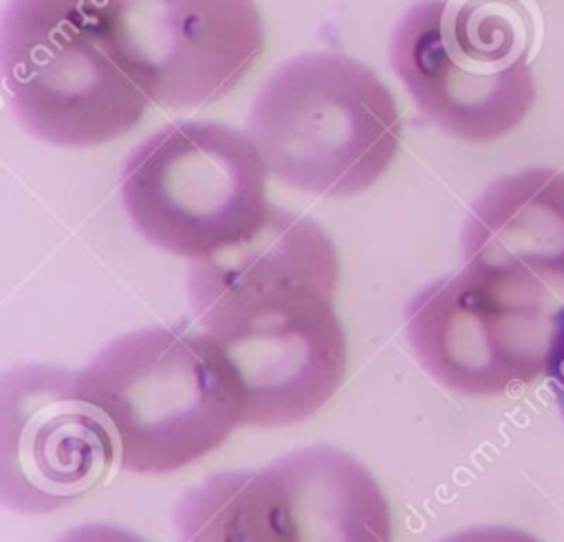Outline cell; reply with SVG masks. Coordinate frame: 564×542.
<instances>
[{
	"mask_svg": "<svg viewBox=\"0 0 564 542\" xmlns=\"http://www.w3.org/2000/svg\"><path fill=\"white\" fill-rule=\"evenodd\" d=\"M390 64L427 121L485 143L529 115V22L513 0H421L390 35Z\"/></svg>",
	"mask_w": 564,
	"mask_h": 542,
	"instance_id": "277c9868",
	"label": "cell"
},
{
	"mask_svg": "<svg viewBox=\"0 0 564 542\" xmlns=\"http://www.w3.org/2000/svg\"><path fill=\"white\" fill-rule=\"evenodd\" d=\"M546 377L551 392L557 401L560 414L564 419V304L555 311L553 324H551V342H549V355H546Z\"/></svg>",
	"mask_w": 564,
	"mask_h": 542,
	"instance_id": "4fadbf2b",
	"label": "cell"
},
{
	"mask_svg": "<svg viewBox=\"0 0 564 542\" xmlns=\"http://www.w3.org/2000/svg\"><path fill=\"white\" fill-rule=\"evenodd\" d=\"M77 375L117 438L121 467L137 474L176 471L245 425L236 375L205 330L181 324L121 335Z\"/></svg>",
	"mask_w": 564,
	"mask_h": 542,
	"instance_id": "7a4b0ae2",
	"label": "cell"
},
{
	"mask_svg": "<svg viewBox=\"0 0 564 542\" xmlns=\"http://www.w3.org/2000/svg\"><path fill=\"white\" fill-rule=\"evenodd\" d=\"M108 55L163 108H200L229 95L264 48L253 0H101Z\"/></svg>",
	"mask_w": 564,
	"mask_h": 542,
	"instance_id": "ba28073f",
	"label": "cell"
},
{
	"mask_svg": "<svg viewBox=\"0 0 564 542\" xmlns=\"http://www.w3.org/2000/svg\"><path fill=\"white\" fill-rule=\"evenodd\" d=\"M267 174L247 132L174 121L128 154L119 185L134 229L194 262L258 234L271 209Z\"/></svg>",
	"mask_w": 564,
	"mask_h": 542,
	"instance_id": "5b68a950",
	"label": "cell"
},
{
	"mask_svg": "<svg viewBox=\"0 0 564 542\" xmlns=\"http://www.w3.org/2000/svg\"><path fill=\"white\" fill-rule=\"evenodd\" d=\"M55 542H145V540L115 524H82L62 533Z\"/></svg>",
	"mask_w": 564,
	"mask_h": 542,
	"instance_id": "5bb4252c",
	"label": "cell"
},
{
	"mask_svg": "<svg viewBox=\"0 0 564 542\" xmlns=\"http://www.w3.org/2000/svg\"><path fill=\"white\" fill-rule=\"evenodd\" d=\"M174 542H278L267 467L214 474L189 489L174 509Z\"/></svg>",
	"mask_w": 564,
	"mask_h": 542,
	"instance_id": "7c38bea8",
	"label": "cell"
},
{
	"mask_svg": "<svg viewBox=\"0 0 564 542\" xmlns=\"http://www.w3.org/2000/svg\"><path fill=\"white\" fill-rule=\"evenodd\" d=\"M441 542H540V540L511 527H474V529L458 531Z\"/></svg>",
	"mask_w": 564,
	"mask_h": 542,
	"instance_id": "9a60e30c",
	"label": "cell"
},
{
	"mask_svg": "<svg viewBox=\"0 0 564 542\" xmlns=\"http://www.w3.org/2000/svg\"><path fill=\"white\" fill-rule=\"evenodd\" d=\"M278 542H390L392 516L370 471L330 445L295 449L271 465Z\"/></svg>",
	"mask_w": 564,
	"mask_h": 542,
	"instance_id": "8fae6325",
	"label": "cell"
},
{
	"mask_svg": "<svg viewBox=\"0 0 564 542\" xmlns=\"http://www.w3.org/2000/svg\"><path fill=\"white\" fill-rule=\"evenodd\" d=\"M337 282L330 236L273 205L256 236L192 262L189 302L236 375L245 425L300 423L339 390L348 348Z\"/></svg>",
	"mask_w": 564,
	"mask_h": 542,
	"instance_id": "6da1fadb",
	"label": "cell"
},
{
	"mask_svg": "<svg viewBox=\"0 0 564 542\" xmlns=\"http://www.w3.org/2000/svg\"><path fill=\"white\" fill-rule=\"evenodd\" d=\"M115 441L77 372L22 366L2 375L0 483L9 509L48 513L75 502L110 471Z\"/></svg>",
	"mask_w": 564,
	"mask_h": 542,
	"instance_id": "9c48e42d",
	"label": "cell"
},
{
	"mask_svg": "<svg viewBox=\"0 0 564 542\" xmlns=\"http://www.w3.org/2000/svg\"><path fill=\"white\" fill-rule=\"evenodd\" d=\"M401 128L388 86L364 62L337 51L280 64L247 117V134L271 176L335 198L361 194L388 172Z\"/></svg>",
	"mask_w": 564,
	"mask_h": 542,
	"instance_id": "3957f363",
	"label": "cell"
},
{
	"mask_svg": "<svg viewBox=\"0 0 564 542\" xmlns=\"http://www.w3.org/2000/svg\"><path fill=\"white\" fill-rule=\"evenodd\" d=\"M101 0H9L0 64L18 121L62 148L108 143L150 101L101 42Z\"/></svg>",
	"mask_w": 564,
	"mask_h": 542,
	"instance_id": "8992f818",
	"label": "cell"
},
{
	"mask_svg": "<svg viewBox=\"0 0 564 542\" xmlns=\"http://www.w3.org/2000/svg\"><path fill=\"white\" fill-rule=\"evenodd\" d=\"M553 315L551 293L463 267L414 293L405 306V335L438 383L491 397L546 370Z\"/></svg>",
	"mask_w": 564,
	"mask_h": 542,
	"instance_id": "52a82bcc",
	"label": "cell"
},
{
	"mask_svg": "<svg viewBox=\"0 0 564 542\" xmlns=\"http://www.w3.org/2000/svg\"><path fill=\"white\" fill-rule=\"evenodd\" d=\"M465 267L564 293V172L529 167L489 183L460 231Z\"/></svg>",
	"mask_w": 564,
	"mask_h": 542,
	"instance_id": "30bf717a",
	"label": "cell"
}]
</instances>
